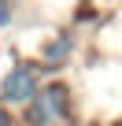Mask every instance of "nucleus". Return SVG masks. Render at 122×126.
Returning a JSON list of instances; mask_svg holds the SVG:
<instances>
[{"label":"nucleus","instance_id":"nucleus-5","mask_svg":"<svg viewBox=\"0 0 122 126\" xmlns=\"http://www.w3.org/2000/svg\"><path fill=\"white\" fill-rule=\"evenodd\" d=\"M0 126H11V115H8V104L0 100Z\"/></svg>","mask_w":122,"mask_h":126},{"label":"nucleus","instance_id":"nucleus-1","mask_svg":"<svg viewBox=\"0 0 122 126\" xmlns=\"http://www.w3.org/2000/svg\"><path fill=\"white\" fill-rule=\"evenodd\" d=\"M70 115V96L63 85H44L22 104V122L26 126H59Z\"/></svg>","mask_w":122,"mask_h":126},{"label":"nucleus","instance_id":"nucleus-3","mask_svg":"<svg viewBox=\"0 0 122 126\" xmlns=\"http://www.w3.org/2000/svg\"><path fill=\"white\" fill-rule=\"evenodd\" d=\"M67 52H70V37H59V41H52L48 48H44V59H67Z\"/></svg>","mask_w":122,"mask_h":126},{"label":"nucleus","instance_id":"nucleus-2","mask_svg":"<svg viewBox=\"0 0 122 126\" xmlns=\"http://www.w3.org/2000/svg\"><path fill=\"white\" fill-rule=\"evenodd\" d=\"M41 89V67L33 63H15L0 82V100L4 104H26L33 93Z\"/></svg>","mask_w":122,"mask_h":126},{"label":"nucleus","instance_id":"nucleus-4","mask_svg":"<svg viewBox=\"0 0 122 126\" xmlns=\"http://www.w3.org/2000/svg\"><path fill=\"white\" fill-rule=\"evenodd\" d=\"M11 19H15V4H11V0H0V30H4Z\"/></svg>","mask_w":122,"mask_h":126}]
</instances>
